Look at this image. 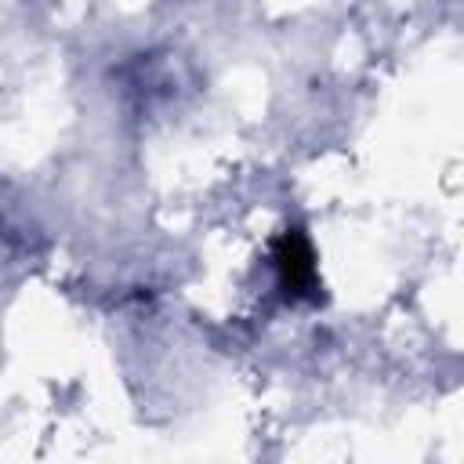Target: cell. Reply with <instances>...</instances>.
Returning <instances> with one entry per match:
<instances>
[{"mask_svg": "<svg viewBox=\"0 0 464 464\" xmlns=\"http://www.w3.org/2000/svg\"><path fill=\"white\" fill-rule=\"evenodd\" d=\"M276 272H279V286L286 297H308L315 290V254H312V243L301 228H286L279 239H276Z\"/></svg>", "mask_w": 464, "mask_h": 464, "instance_id": "6da1fadb", "label": "cell"}]
</instances>
